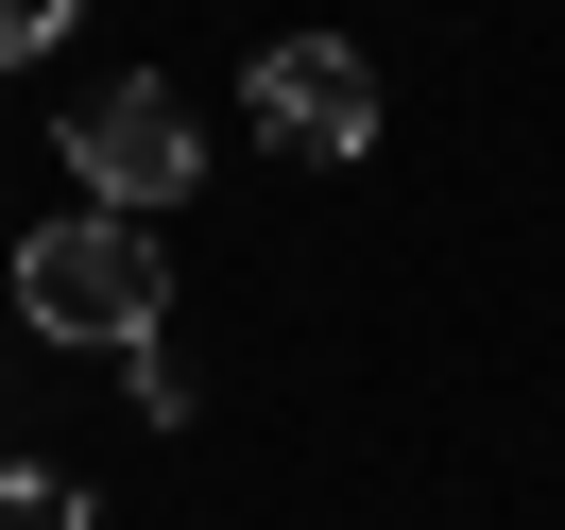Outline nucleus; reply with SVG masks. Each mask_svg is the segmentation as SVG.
Listing matches in <instances>:
<instances>
[{"label":"nucleus","mask_w":565,"mask_h":530,"mask_svg":"<svg viewBox=\"0 0 565 530\" xmlns=\"http://www.w3.org/2000/svg\"><path fill=\"white\" fill-rule=\"evenodd\" d=\"M18 309H35V343H154L172 325V257H154V223H120V206H70V223H35L18 240Z\"/></svg>","instance_id":"f257e3e1"},{"label":"nucleus","mask_w":565,"mask_h":530,"mask_svg":"<svg viewBox=\"0 0 565 530\" xmlns=\"http://www.w3.org/2000/svg\"><path fill=\"white\" fill-rule=\"evenodd\" d=\"M70 172H86V206L154 223V206H189V172H206V138H189V104H172L154 69H120L104 104L70 120Z\"/></svg>","instance_id":"f03ea898"},{"label":"nucleus","mask_w":565,"mask_h":530,"mask_svg":"<svg viewBox=\"0 0 565 530\" xmlns=\"http://www.w3.org/2000/svg\"><path fill=\"white\" fill-rule=\"evenodd\" d=\"M241 104H257V138L326 154V172H343V154H377V69H360L343 35H275V52L241 69Z\"/></svg>","instance_id":"7ed1b4c3"},{"label":"nucleus","mask_w":565,"mask_h":530,"mask_svg":"<svg viewBox=\"0 0 565 530\" xmlns=\"http://www.w3.org/2000/svg\"><path fill=\"white\" fill-rule=\"evenodd\" d=\"M0 530H86V479H52V462H0Z\"/></svg>","instance_id":"20e7f679"},{"label":"nucleus","mask_w":565,"mask_h":530,"mask_svg":"<svg viewBox=\"0 0 565 530\" xmlns=\"http://www.w3.org/2000/svg\"><path fill=\"white\" fill-rule=\"evenodd\" d=\"M52 35H70V0H0V69H35Z\"/></svg>","instance_id":"39448f33"}]
</instances>
